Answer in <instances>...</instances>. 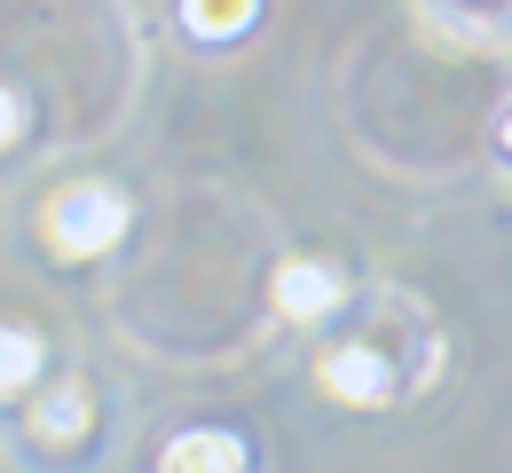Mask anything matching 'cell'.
Returning <instances> with one entry per match:
<instances>
[{
    "instance_id": "obj_2",
    "label": "cell",
    "mask_w": 512,
    "mask_h": 473,
    "mask_svg": "<svg viewBox=\"0 0 512 473\" xmlns=\"http://www.w3.org/2000/svg\"><path fill=\"white\" fill-rule=\"evenodd\" d=\"M418 32L457 56H512V0H410Z\"/></svg>"
},
{
    "instance_id": "obj_6",
    "label": "cell",
    "mask_w": 512,
    "mask_h": 473,
    "mask_svg": "<svg viewBox=\"0 0 512 473\" xmlns=\"http://www.w3.org/2000/svg\"><path fill=\"white\" fill-rule=\"evenodd\" d=\"M40 363H48V347L32 324H0V403L8 395H32L40 387Z\"/></svg>"
},
{
    "instance_id": "obj_7",
    "label": "cell",
    "mask_w": 512,
    "mask_h": 473,
    "mask_svg": "<svg viewBox=\"0 0 512 473\" xmlns=\"http://www.w3.org/2000/svg\"><path fill=\"white\" fill-rule=\"evenodd\" d=\"M166 466H174V473H190V466L237 473V466H245V442H229V434H182V442H166Z\"/></svg>"
},
{
    "instance_id": "obj_3",
    "label": "cell",
    "mask_w": 512,
    "mask_h": 473,
    "mask_svg": "<svg viewBox=\"0 0 512 473\" xmlns=\"http://www.w3.org/2000/svg\"><path fill=\"white\" fill-rule=\"evenodd\" d=\"M316 379H323V395H339V403H355V410H371L394 395V371H386L371 347H323V363H316Z\"/></svg>"
},
{
    "instance_id": "obj_1",
    "label": "cell",
    "mask_w": 512,
    "mask_h": 473,
    "mask_svg": "<svg viewBox=\"0 0 512 473\" xmlns=\"http://www.w3.org/2000/svg\"><path fill=\"white\" fill-rule=\"evenodd\" d=\"M127 190L119 182H71L56 198L40 205V237L64 253V261H95V253H111L119 237H127Z\"/></svg>"
},
{
    "instance_id": "obj_8",
    "label": "cell",
    "mask_w": 512,
    "mask_h": 473,
    "mask_svg": "<svg viewBox=\"0 0 512 473\" xmlns=\"http://www.w3.org/2000/svg\"><path fill=\"white\" fill-rule=\"evenodd\" d=\"M260 0H182V24H190L197 40H229V32H245L253 24Z\"/></svg>"
},
{
    "instance_id": "obj_4",
    "label": "cell",
    "mask_w": 512,
    "mask_h": 473,
    "mask_svg": "<svg viewBox=\"0 0 512 473\" xmlns=\"http://www.w3.org/2000/svg\"><path fill=\"white\" fill-rule=\"evenodd\" d=\"M268 300H276L292 324H323V316L339 308V276L316 269V261H284V269H276V284H268Z\"/></svg>"
},
{
    "instance_id": "obj_5",
    "label": "cell",
    "mask_w": 512,
    "mask_h": 473,
    "mask_svg": "<svg viewBox=\"0 0 512 473\" xmlns=\"http://www.w3.org/2000/svg\"><path fill=\"white\" fill-rule=\"evenodd\" d=\"M87 379H56V387H48V395H40V403H32V434H40V442H79V434H87Z\"/></svg>"
},
{
    "instance_id": "obj_10",
    "label": "cell",
    "mask_w": 512,
    "mask_h": 473,
    "mask_svg": "<svg viewBox=\"0 0 512 473\" xmlns=\"http://www.w3.org/2000/svg\"><path fill=\"white\" fill-rule=\"evenodd\" d=\"M505 150H512V119H505Z\"/></svg>"
},
{
    "instance_id": "obj_9",
    "label": "cell",
    "mask_w": 512,
    "mask_h": 473,
    "mask_svg": "<svg viewBox=\"0 0 512 473\" xmlns=\"http://www.w3.org/2000/svg\"><path fill=\"white\" fill-rule=\"evenodd\" d=\"M16 135H24V95H16V87H0V150H8Z\"/></svg>"
}]
</instances>
